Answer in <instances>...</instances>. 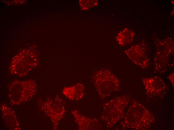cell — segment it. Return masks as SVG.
I'll return each instance as SVG.
<instances>
[{
	"label": "cell",
	"instance_id": "30bf717a",
	"mask_svg": "<svg viewBox=\"0 0 174 130\" xmlns=\"http://www.w3.org/2000/svg\"><path fill=\"white\" fill-rule=\"evenodd\" d=\"M84 87L81 83H78L70 86L64 87L62 90L63 94L72 100H78L82 99L84 94Z\"/></svg>",
	"mask_w": 174,
	"mask_h": 130
},
{
	"label": "cell",
	"instance_id": "8fae6325",
	"mask_svg": "<svg viewBox=\"0 0 174 130\" xmlns=\"http://www.w3.org/2000/svg\"><path fill=\"white\" fill-rule=\"evenodd\" d=\"M135 35L132 30L126 28L117 34L115 39L119 45L123 46L130 44L133 41Z\"/></svg>",
	"mask_w": 174,
	"mask_h": 130
},
{
	"label": "cell",
	"instance_id": "ba28073f",
	"mask_svg": "<svg viewBox=\"0 0 174 130\" xmlns=\"http://www.w3.org/2000/svg\"><path fill=\"white\" fill-rule=\"evenodd\" d=\"M125 53L136 65L143 69H147L150 66V59L145 48L142 45H134L125 50Z\"/></svg>",
	"mask_w": 174,
	"mask_h": 130
},
{
	"label": "cell",
	"instance_id": "52a82bcc",
	"mask_svg": "<svg viewBox=\"0 0 174 130\" xmlns=\"http://www.w3.org/2000/svg\"><path fill=\"white\" fill-rule=\"evenodd\" d=\"M141 80L146 94L149 98L163 95L168 89L163 80L158 76L143 78Z\"/></svg>",
	"mask_w": 174,
	"mask_h": 130
},
{
	"label": "cell",
	"instance_id": "3957f363",
	"mask_svg": "<svg viewBox=\"0 0 174 130\" xmlns=\"http://www.w3.org/2000/svg\"><path fill=\"white\" fill-rule=\"evenodd\" d=\"M92 79L97 92L102 99L120 90V80L108 69L104 68L98 70L94 73Z\"/></svg>",
	"mask_w": 174,
	"mask_h": 130
},
{
	"label": "cell",
	"instance_id": "277c9868",
	"mask_svg": "<svg viewBox=\"0 0 174 130\" xmlns=\"http://www.w3.org/2000/svg\"><path fill=\"white\" fill-rule=\"evenodd\" d=\"M157 51L154 59L155 72L160 74L165 72L170 67L171 55L174 53V43L171 40L159 41L157 43Z\"/></svg>",
	"mask_w": 174,
	"mask_h": 130
},
{
	"label": "cell",
	"instance_id": "7c38bea8",
	"mask_svg": "<svg viewBox=\"0 0 174 130\" xmlns=\"http://www.w3.org/2000/svg\"><path fill=\"white\" fill-rule=\"evenodd\" d=\"M98 4L97 0H83L79 1V4L81 9L82 10H87L97 6Z\"/></svg>",
	"mask_w": 174,
	"mask_h": 130
},
{
	"label": "cell",
	"instance_id": "8992f818",
	"mask_svg": "<svg viewBox=\"0 0 174 130\" xmlns=\"http://www.w3.org/2000/svg\"><path fill=\"white\" fill-rule=\"evenodd\" d=\"M39 108L51 119L53 129L56 130L58 123L65 112V103L64 101L57 96L53 100L50 98L45 101H39Z\"/></svg>",
	"mask_w": 174,
	"mask_h": 130
},
{
	"label": "cell",
	"instance_id": "4fadbf2b",
	"mask_svg": "<svg viewBox=\"0 0 174 130\" xmlns=\"http://www.w3.org/2000/svg\"><path fill=\"white\" fill-rule=\"evenodd\" d=\"M168 78L173 87H174V73H172L169 75Z\"/></svg>",
	"mask_w": 174,
	"mask_h": 130
},
{
	"label": "cell",
	"instance_id": "7a4b0ae2",
	"mask_svg": "<svg viewBox=\"0 0 174 130\" xmlns=\"http://www.w3.org/2000/svg\"><path fill=\"white\" fill-rule=\"evenodd\" d=\"M131 98L130 95L124 94L116 96L102 104L100 119L107 128H112L123 118L125 110L130 102Z\"/></svg>",
	"mask_w": 174,
	"mask_h": 130
},
{
	"label": "cell",
	"instance_id": "5b68a950",
	"mask_svg": "<svg viewBox=\"0 0 174 130\" xmlns=\"http://www.w3.org/2000/svg\"><path fill=\"white\" fill-rule=\"evenodd\" d=\"M17 85L14 82L15 87L10 86L9 96L10 99L14 98L10 103L13 104H20L28 101L32 98L35 94L37 90L36 83L33 80H28L23 81L17 80Z\"/></svg>",
	"mask_w": 174,
	"mask_h": 130
},
{
	"label": "cell",
	"instance_id": "6da1fadb",
	"mask_svg": "<svg viewBox=\"0 0 174 130\" xmlns=\"http://www.w3.org/2000/svg\"><path fill=\"white\" fill-rule=\"evenodd\" d=\"M121 122L122 128L137 130L150 129L155 121L152 113L137 100L133 98Z\"/></svg>",
	"mask_w": 174,
	"mask_h": 130
},
{
	"label": "cell",
	"instance_id": "9c48e42d",
	"mask_svg": "<svg viewBox=\"0 0 174 130\" xmlns=\"http://www.w3.org/2000/svg\"><path fill=\"white\" fill-rule=\"evenodd\" d=\"M71 112L78 130H98L102 129V124L96 118H91L85 116L76 110H72Z\"/></svg>",
	"mask_w": 174,
	"mask_h": 130
}]
</instances>
